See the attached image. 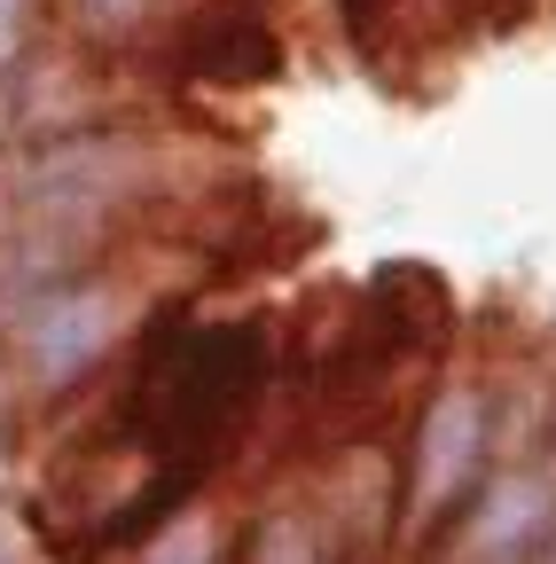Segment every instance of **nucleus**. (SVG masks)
<instances>
[{"label": "nucleus", "mask_w": 556, "mask_h": 564, "mask_svg": "<svg viewBox=\"0 0 556 564\" xmlns=\"http://www.w3.org/2000/svg\"><path fill=\"white\" fill-rule=\"evenodd\" d=\"M266 384V345L251 322L228 329H165L142 345V369L126 384V440L150 463L165 455L173 470H204V455L228 447V432L251 415Z\"/></svg>", "instance_id": "f257e3e1"}, {"label": "nucleus", "mask_w": 556, "mask_h": 564, "mask_svg": "<svg viewBox=\"0 0 556 564\" xmlns=\"http://www.w3.org/2000/svg\"><path fill=\"white\" fill-rule=\"evenodd\" d=\"M110 337H118V299L102 282H63V291H40L24 314V369L40 384H72L110 352Z\"/></svg>", "instance_id": "f03ea898"}, {"label": "nucleus", "mask_w": 556, "mask_h": 564, "mask_svg": "<svg viewBox=\"0 0 556 564\" xmlns=\"http://www.w3.org/2000/svg\"><path fill=\"white\" fill-rule=\"evenodd\" d=\"M283 70V40L259 9H212L181 32V79L204 87H259Z\"/></svg>", "instance_id": "7ed1b4c3"}, {"label": "nucleus", "mask_w": 556, "mask_h": 564, "mask_svg": "<svg viewBox=\"0 0 556 564\" xmlns=\"http://www.w3.org/2000/svg\"><path fill=\"white\" fill-rule=\"evenodd\" d=\"M478 440H486V400L478 392H447L432 400L424 432H415V494L439 510L470 486V463H478Z\"/></svg>", "instance_id": "20e7f679"}, {"label": "nucleus", "mask_w": 556, "mask_h": 564, "mask_svg": "<svg viewBox=\"0 0 556 564\" xmlns=\"http://www.w3.org/2000/svg\"><path fill=\"white\" fill-rule=\"evenodd\" d=\"M150 564H220V533H204V525H165Z\"/></svg>", "instance_id": "39448f33"}, {"label": "nucleus", "mask_w": 556, "mask_h": 564, "mask_svg": "<svg viewBox=\"0 0 556 564\" xmlns=\"http://www.w3.org/2000/svg\"><path fill=\"white\" fill-rule=\"evenodd\" d=\"M337 9H345V32H353V47L377 55V40H384V9H392V0H337Z\"/></svg>", "instance_id": "423d86ee"}, {"label": "nucleus", "mask_w": 556, "mask_h": 564, "mask_svg": "<svg viewBox=\"0 0 556 564\" xmlns=\"http://www.w3.org/2000/svg\"><path fill=\"white\" fill-rule=\"evenodd\" d=\"M87 9H95V17H142L150 0H87Z\"/></svg>", "instance_id": "0eeeda50"}, {"label": "nucleus", "mask_w": 556, "mask_h": 564, "mask_svg": "<svg viewBox=\"0 0 556 564\" xmlns=\"http://www.w3.org/2000/svg\"><path fill=\"white\" fill-rule=\"evenodd\" d=\"M525 564H556V541H548V549H541V556H525Z\"/></svg>", "instance_id": "6e6552de"}]
</instances>
